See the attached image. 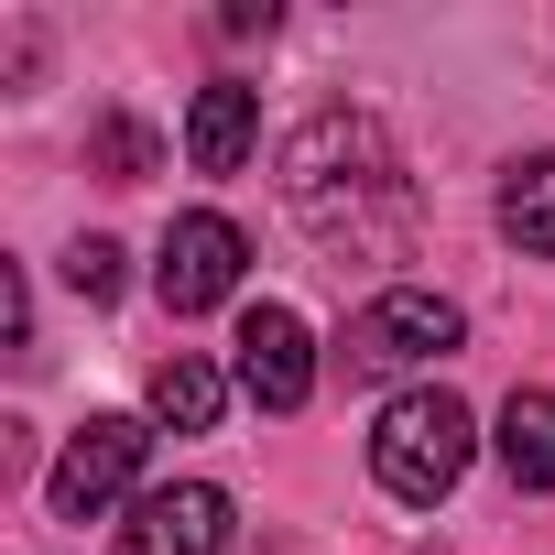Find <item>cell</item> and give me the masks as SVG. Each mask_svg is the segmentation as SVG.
Listing matches in <instances>:
<instances>
[{
    "label": "cell",
    "instance_id": "cell-1",
    "mask_svg": "<svg viewBox=\"0 0 555 555\" xmlns=\"http://www.w3.org/2000/svg\"><path fill=\"white\" fill-rule=\"evenodd\" d=\"M284 207L338 261H403L414 250V175L371 109H317L284 142Z\"/></svg>",
    "mask_w": 555,
    "mask_h": 555
},
{
    "label": "cell",
    "instance_id": "cell-2",
    "mask_svg": "<svg viewBox=\"0 0 555 555\" xmlns=\"http://www.w3.org/2000/svg\"><path fill=\"white\" fill-rule=\"evenodd\" d=\"M468 457H479V425H468V403H457L447 382L382 403V425H371V479H382L392 501H414V512L447 501V490L468 479Z\"/></svg>",
    "mask_w": 555,
    "mask_h": 555
},
{
    "label": "cell",
    "instance_id": "cell-3",
    "mask_svg": "<svg viewBox=\"0 0 555 555\" xmlns=\"http://www.w3.org/2000/svg\"><path fill=\"white\" fill-rule=\"evenodd\" d=\"M457 338H468V317H457L436 284H392V295H371V306L349 317V371H360V382H392V371L447 360Z\"/></svg>",
    "mask_w": 555,
    "mask_h": 555
},
{
    "label": "cell",
    "instance_id": "cell-4",
    "mask_svg": "<svg viewBox=\"0 0 555 555\" xmlns=\"http://www.w3.org/2000/svg\"><path fill=\"white\" fill-rule=\"evenodd\" d=\"M142 425L131 414H88L77 436H66V457H55V479H44V501L66 512V522H88V512H109V501H142L131 479H142Z\"/></svg>",
    "mask_w": 555,
    "mask_h": 555
},
{
    "label": "cell",
    "instance_id": "cell-5",
    "mask_svg": "<svg viewBox=\"0 0 555 555\" xmlns=\"http://www.w3.org/2000/svg\"><path fill=\"white\" fill-rule=\"evenodd\" d=\"M240 272H250V240H240L218 207H196V218H175V229H164L153 295H164L175 317H207V306H229V295H240Z\"/></svg>",
    "mask_w": 555,
    "mask_h": 555
},
{
    "label": "cell",
    "instance_id": "cell-6",
    "mask_svg": "<svg viewBox=\"0 0 555 555\" xmlns=\"http://www.w3.org/2000/svg\"><path fill=\"white\" fill-rule=\"evenodd\" d=\"M240 392H250L261 414H306V392H317V338H306L295 306H250V317H240Z\"/></svg>",
    "mask_w": 555,
    "mask_h": 555
},
{
    "label": "cell",
    "instance_id": "cell-7",
    "mask_svg": "<svg viewBox=\"0 0 555 555\" xmlns=\"http://www.w3.org/2000/svg\"><path fill=\"white\" fill-rule=\"evenodd\" d=\"M218 544H229V490L218 479H164L120 522V555H218Z\"/></svg>",
    "mask_w": 555,
    "mask_h": 555
},
{
    "label": "cell",
    "instance_id": "cell-8",
    "mask_svg": "<svg viewBox=\"0 0 555 555\" xmlns=\"http://www.w3.org/2000/svg\"><path fill=\"white\" fill-rule=\"evenodd\" d=\"M250 142H261L250 88H240V77L196 88V109H185V164H196V175H240V164H250Z\"/></svg>",
    "mask_w": 555,
    "mask_h": 555
},
{
    "label": "cell",
    "instance_id": "cell-9",
    "mask_svg": "<svg viewBox=\"0 0 555 555\" xmlns=\"http://www.w3.org/2000/svg\"><path fill=\"white\" fill-rule=\"evenodd\" d=\"M490 457L512 490H555V392H512L490 425Z\"/></svg>",
    "mask_w": 555,
    "mask_h": 555
},
{
    "label": "cell",
    "instance_id": "cell-10",
    "mask_svg": "<svg viewBox=\"0 0 555 555\" xmlns=\"http://www.w3.org/2000/svg\"><path fill=\"white\" fill-rule=\"evenodd\" d=\"M501 240L522 261H555V153H522L501 175Z\"/></svg>",
    "mask_w": 555,
    "mask_h": 555
},
{
    "label": "cell",
    "instance_id": "cell-11",
    "mask_svg": "<svg viewBox=\"0 0 555 555\" xmlns=\"http://www.w3.org/2000/svg\"><path fill=\"white\" fill-rule=\"evenodd\" d=\"M142 403H153V425H175V436H207V425H218V403H229V382H218L196 349H175V360L153 371V392H142Z\"/></svg>",
    "mask_w": 555,
    "mask_h": 555
},
{
    "label": "cell",
    "instance_id": "cell-12",
    "mask_svg": "<svg viewBox=\"0 0 555 555\" xmlns=\"http://www.w3.org/2000/svg\"><path fill=\"white\" fill-rule=\"evenodd\" d=\"M88 164H99L109 185H142V175H153L164 153H153V131H142V120H120V109H109V120L88 131Z\"/></svg>",
    "mask_w": 555,
    "mask_h": 555
},
{
    "label": "cell",
    "instance_id": "cell-13",
    "mask_svg": "<svg viewBox=\"0 0 555 555\" xmlns=\"http://www.w3.org/2000/svg\"><path fill=\"white\" fill-rule=\"evenodd\" d=\"M66 284H77L88 306H109V295H120V240H77V250H66Z\"/></svg>",
    "mask_w": 555,
    "mask_h": 555
},
{
    "label": "cell",
    "instance_id": "cell-14",
    "mask_svg": "<svg viewBox=\"0 0 555 555\" xmlns=\"http://www.w3.org/2000/svg\"><path fill=\"white\" fill-rule=\"evenodd\" d=\"M0 338H12V349L34 338V295H23V272H0Z\"/></svg>",
    "mask_w": 555,
    "mask_h": 555
}]
</instances>
